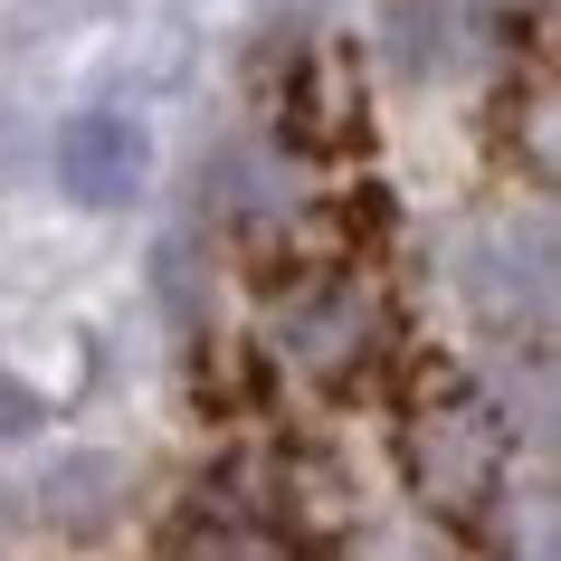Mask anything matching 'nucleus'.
Listing matches in <instances>:
<instances>
[{"mask_svg":"<svg viewBox=\"0 0 561 561\" xmlns=\"http://www.w3.org/2000/svg\"><path fill=\"white\" fill-rule=\"evenodd\" d=\"M48 172L77 209H134L152 181V134L115 105H87V115L58 124V144H48Z\"/></svg>","mask_w":561,"mask_h":561,"instance_id":"obj_1","label":"nucleus"},{"mask_svg":"<svg viewBox=\"0 0 561 561\" xmlns=\"http://www.w3.org/2000/svg\"><path fill=\"white\" fill-rule=\"evenodd\" d=\"M38 419H48V400H38L30 381L0 371V447H10V438H38Z\"/></svg>","mask_w":561,"mask_h":561,"instance_id":"obj_2","label":"nucleus"}]
</instances>
